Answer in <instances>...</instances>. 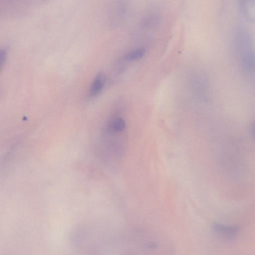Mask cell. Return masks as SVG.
Listing matches in <instances>:
<instances>
[{
  "label": "cell",
  "instance_id": "6da1fadb",
  "mask_svg": "<svg viewBox=\"0 0 255 255\" xmlns=\"http://www.w3.org/2000/svg\"><path fill=\"white\" fill-rule=\"evenodd\" d=\"M213 228L214 231L220 237L226 240L234 239L239 232V229L237 227L221 223H215Z\"/></svg>",
  "mask_w": 255,
  "mask_h": 255
},
{
  "label": "cell",
  "instance_id": "7a4b0ae2",
  "mask_svg": "<svg viewBox=\"0 0 255 255\" xmlns=\"http://www.w3.org/2000/svg\"><path fill=\"white\" fill-rule=\"evenodd\" d=\"M243 14L248 21L255 24V0H241Z\"/></svg>",
  "mask_w": 255,
  "mask_h": 255
},
{
  "label": "cell",
  "instance_id": "3957f363",
  "mask_svg": "<svg viewBox=\"0 0 255 255\" xmlns=\"http://www.w3.org/2000/svg\"><path fill=\"white\" fill-rule=\"evenodd\" d=\"M114 4L111 11V16L114 17L112 21H115V19L117 21L121 20L126 15L127 9L126 5H125L126 3L124 0H118Z\"/></svg>",
  "mask_w": 255,
  "mask_h": 255
},
{
  "label": "cell",
  "instance_id": "277c9868",
  "mask_svg": "<svg viewBox=\"0 0 255 255\" xmlns=\"http://www.w3.org/2000/svg\"><path fill=\"white\" fill-rule=\"evenodd\" d=\"M105 77L102 73H99L94 79L91 88L90 94L96 96L101 93L105 84Z\"/></svg>",
  "mask_w": 255,
  "mask_h": 255
},
{
  "label": "cell",
  "instance_id": "5b68a950",
  "mask_svg": "<svg viewBox=\"0 0 255 255\" xmlns=\"http://www.w3.org/2000/svg\"><path fill=\"white\" fill-rule=\"evenodd\" d=\"M126 127L125 121L120 118L113 119L109 123V129L114 132H121L123 131Z\"/></svg>",
  "mask_w": 255,
  "mask_h": 255
},
{
  "label": "cell",
  "instance_id": "8992f818",
  "mask_svg": "<svg viewBox=\"0 0 255 255\" xmlns=\"http://www.w3.org/2000/svg\"><path fill=\"white\" fill-rule=\"evenodd\" d=\"M146 54V50L143 48H139L130 51L125 55L124 58L127 61H134L142 58Z\"/></svg>",
  "mask_w": 255,
  "mask_h": 255
},
{
  "label": "cell",
  "instance_id": "52a82bcc",
  "mask_svg": "<svg viewBox=\"0 0 255 255\" xmlns=\"http://www.w3.org/2000/svg\"><path fill=\"white\" fill-rule=\"evenodd\" d=\"M7 50L6 49H3L1 52V69L5 65L7 58Z\"/></svg>",
  "mask_w": 255,
  "mask_h": 255
},
{
  "label": "cell",
  "instance_id": "ba28073f",
  "mask_svg": "<svg viewBox=\"0 0 255 255\" xmlns=\"http://www.w3.org/2000/svg\"><path fill=\"white\" fill-rule=\"evenodd\" d=\"M252 132L253 136L255 140V122L254 123L253 126H252Z\"/></svg>",
  "mask_w": 255,
  "mask_h": 255
}]
</instances>
